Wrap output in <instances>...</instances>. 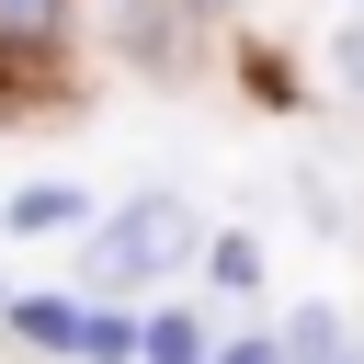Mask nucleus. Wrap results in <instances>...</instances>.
Instances as JSON below:
<instances>
[{"mask_svg": "<svg viewBox=\"0 0 364 364\" xmlns=\"http://www.w3.org/2000/svg\"><path fill=\"white\" fill-rule=\"evenodd\" d=\"M80 353H91V364H125V353H136V330H125L114 307H80Z\"/></svg>", "mask_w": 364, "mask_h": 364, "instance_id": "8", "label": "nucleus"}, {"mask_svg": "<svg viewBox=\"0 0 364 364\" xmlns=\"http://www.w3.org/2000/svg\"><path fill=\"white\" fill-rule=\"evenodd\" d=\"M205 273H216L228 296H250V284H262V239H239V228H228V239L205 250Z\"/></svg>", "mask_w": 364, "mask_h": 364, "instance_id": "5", "label": "nucleus"}, {"mask_svg": "<svg viewBox=\"0 0 364 364\" xmlns=\"http://www.w3.org/2000/svg\"><path fill=\"white\" fill-rule=\"evenodd\" d=\"M136 353H148V364H205V330H193V318H148Z\"/></svg>", "mask_w": 364, "mask_h": 364, "instance_id": "6", "label": "nucleus"}, {"mask_svg": "<svg viewBox=\"0 0 364 364\" xmlns=\"http://www.w3.org/2000/svg\"><path fill=\"white\" fill-rule=\"evenodd\" d=\"M330 68H341V80H353V91H364V11H353V23H341V34H330Z\"/></svg>", "mask_w": 364, "mask_h": 364, "instance_id": "9", "label": "nucleus"}, {"mask_svg": "<svg viewBox=\"0 0 364 364\" xmlns=\"http://www.w3.org/2000/svg\"><path fill=\"white\" fill-rule=\"evenodd\" d=\"M182 11H228V0H182Z\"/></svg>", "mask_w": 364, "mask_h": 364, "instance_id": "11", "label": "nucleus"}, {"mask_svg": "<svg viewBox=\"0 0 364 364\" xmlns=\"http://www.w3.org/2000/svg\"><path fill=\"white\" fill-rule=\"evenodd\" d=\"M91 205L68 193V182H34V193H11V228H80Z\"/></svg>", "mask_w": 364, "mask_h": 364, "instance_id": "3", "label": "nucleus"}, {"mask_svg": "<svg viewBox=\"0 0 364 364\" xmlns=\"http://www.w3.org/2000/svg\"><path fill=\"white\" fill-rule=\"evenodd\" d=\"M341 364H364V353H341Z\"/></svg>", "mask_w": 364, "mask_h": 364, "instance_id": "12", "label": "nucleus"}, {"mask_svg": "<svg viewBox=\"0 0 364 364\" xmlns=\"http://www.w3.org/2000/svg\"><path fill=\"white\" fill-rule=\"evenodd\" d=\"M23 341H46V353H80V307H57V296H23V307H0Z\"/></svg>", "mask_w": 364, "mask_h": 364, "instance_id": "2", "label": "nucleus"}, {"mask_svg": "<svg viewBox=\"0 0 364 364\" xmlns=\"http://www.w3.org/2000/svg\"><path fill=\"white\" fill-rule=\"evenodd\" d=\"M205 364H284L273 341H228V353H205Z\"/></svg>", "mask_w": 364, "mask_h": 364, "instance_id": "10", "label": "nucleus"}, {"mask_svg": "<svg viewBox=\"0 0 364 364\" xmlns=\"http://www.w3.org/2000/svg\"><path fill=\"white\" fill-rule=\"evenodd\" d=\"M193 239H205V228H193V205H182V193H136L125 216H102V228H91L80 284H91V296H148L159 273H182V262H193Z\"/></svg>", "mask_w": 364, "mask_h": 364, "instance_id": "1", "label": "nucleus"}, {"mask_svg": "<svg viewBox=\"0 0 364 364\" xmlns=\"http://www.w3.org/2000/svg\"><path fill=\"white\" fill-rule=\"evenodd\" d=\"M68 23V0H0V46H46Z\"/></svg>", "mask_w": 364, "mask_h": 364, "instance_id": "7", "label": "nucleus"}, {"mask_svg": "<svg viewBox=\"0 0 364 364\" xmlns=\"http://www.w3.org/2000/svg\"><path fill=\"white\" fill-rule=\"evenodd\" d=\"M330 341H341V318H330V307H296L273 353H284V364H330Z\"/></svg>", "mask_w": 364, "mask_h": 364, "instance_id": "4", "label": "nucleus"}]
</instances>
